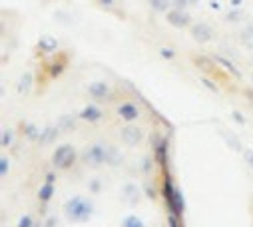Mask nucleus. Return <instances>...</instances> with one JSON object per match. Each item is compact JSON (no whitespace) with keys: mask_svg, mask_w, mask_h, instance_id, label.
<instances>
[{"mask_svg":"<svg viewBox=\"0 0 253 227\" xmlns=\"http://www.w3.org/2000/svg\"><path fill=\"white\" fill-rule=\"evenodd\" d=\"M92 213H94L92 201L82 195H74L64 203V215L74 223H86L92 217Z\"/></svg>","mask_w":253,"mask_h":227,"instance_id":"nucleus-1","label":"nucleus"},{"mask_svg":"<svg viewBox=\"0 0 253 227\" xmlns=\"http://www.w3.org/2000/svg\"><path fill=\"white\" fill-rule=\"evenodd\" d=\"M76 150L72 146H68V143H64V146H60L56 148L54 152V157H52V163H54V168L56 170H68L74 166V161H76Z\"/></svg>","mask_w":253,"mask_h":227,"instance_id":"nucleus-2","label":"nucleus"},{"mask_svg":"<svg viewBox=\"0 0 253 227\" xmlns=\"http://www.w3.org/2000/svg\"><path fill=\"white\" fill-rule=\"evenodd\" d=\"M106 159H108V148L104 143H94L82 156V161L90 168H100L102 163H106Z\"/></svg>","mask_w":253,"mask_h":227,"instance_id":"nucleus-3","label":"nucleus"},{"mask_svg":"<svg viewBox=\"0 0 253 227\" xmlns=\"http://www.w3.org/2000/svg\"><path fill=\"white\" fill-rule=\"evenodd\" d=\"M165 20H167V24L174 26V28H178V30H183V28H187V26H192V16L187 14V10H180V8L167 10Z\"/></svg>","mask_w":253,"mask_h":227,"instance_id":"nucleus-4","label":"nucleus"},{"mask_svg":"<svg viewBox=\"0 0 253 227\" xmlns=\"http://www.w3.org/2000/svg\"><path fill=\"white\" fill-rule=\"evenodd\" d=\"M192 30V38L196 40V42H199V44H207L209 40L214 38V30L209 28V24H205V22H196V24H192L189 26Z\"/></svg>","mask_w":253,"mask_h":227,"instance_id":"nucleus-5","label":"nucleus"},{"mask_svg":"<svg viewBox=\"0 0 253 227\" xmlns=\"http://www.w3.org/2000/svg\"><path fill=\"white\" fill-rule=\"evenodd\" d=\"M120 136H122V141H126L128 146H138V143L144 140V130L138 128V126H124Z\"/></svg>","mask_w":253,"mask_h":227,"instance_id":"nucleus-6","label":"nucleus"},{"mask_svg":"<svg viewBox=\"0 0 253 227\" xmlns=\"http://www.w3.org/2000/svg\"><path fill=\"white\" fill-rule=\"evenodd\" d=\"M116 114L124 120V122H136L138 116H140V110L136 104H132V102H122V104L118 106Z\"/></svg>","mask_w":253,"mask_h":227,"instance_id":"nucleus-7","label":"nucleus"},{"mask_svg":"<svg viewBox=\"0 0 253 227\" xmlns=\"http://www.w3.org/2000/svg\"><path fill=\"white\" fill-rule=\"evenodd\" d=\"M88 94L94 100H106V98H110V86L106 84V82H102V80L92 82V84L88 86Z\"/></svg>","mask_w":253,"mask_h":227,"instance_id":"nucleus-8","label":"nucleus"},{"mask_svg":"<svg viewBox=\"0 0 253 227\" xmlns=\"http://www.w3.org/2000/svg\"><path fill=\"white\" fill-rule=\"evenodd\" d=\"M80 118L86 120V122L96 123V122H100V120L104 118V110H100L98 106H86V108L80 112Z\"/></svg>","mask_w":253,"mask_h":227,"instance_id":"nucleus-9","label":"nucleus"},{"mask_svg":"<svg viewBox=\"0 0 253 227\" xmlns=\"http://www.w3.org/2000/svg\"><path fill=\"white\" fill-rule=\"evenodd\" d=\"M38 48L42 52H54L58 48V42H56V38H52V36H42L40 42H38Z\"/></svg>","mask_w":253,"mask_h":227,"instance_id":"nucleus-10","label":"nucleus"},{"mask_svg":"<svg viewBox=\"0 0 253 227\" xmlns=\"http://www.w3.org/2000/svg\"><path fill=\"white\" fill-rule=\"evenodd\" d=\"M52 195H54V185H52L50 181H46V183L40 188V192H38V199L46 203V201H50Z\"/></svg>","mask_w":253,"mask_h":227,"instance_id":"nucleus-11","label":"nucleus"},{"mask_svg":"<svg viewBox=\"0 0 253 227\" xmlns=\"http://www.w3.org/2000/svg\"><path fill=\"white\" fill-rule=\"evenodd\" d=\"M150 2V6L156 10V12H167V8H170L172 0H147Z\"/></svg>","mask_w":253,"mask_h":227,"instance_id":"nucleus-12","label":"nucleus"},{"mask_svg":"<svg viewBox=\"0 0 253 227\" xmlns=\"http://www.w3.org/2000/svg\"><path fill=\"white\" fill-rule=\"evenodd\" d=\"M122 227H145V225L138 215H128L122 221Z\"/></svg>","mask_w":253,"mask_h":227,"instance_id":"nucleus-13","label":"nucleus"},{"mask_svg":"<svg viewBox=\"0 0 253 227\" xmlns=\"http://www.w3.org/2000/svg\"><path fill=\"white\" fill-rule=\"evenodd\" d=\"M120 161H122V154H118L116 148H108V159H106V163H110V166H118Z\"/></svg>","mask_w":253,"mask_h":227,"instance_id":"nucleus-14","label":"nucleus"},{"mask_svg":"<svg viewBox=\"0 0 253 227\" xmlns=\"http://www.w3.org/2000/svg\"><path fill=\"white\" fill-rule=\"evenodd\" d=\"M30 78H32L30 74H24V76H22V80H20V86H18L20 92H22V90H24V94L30 92Z\"/></svg>","mask_w":253,"mask_h":227,"instance_id":"nucleus-15","label":"nucleus"},{"mask_svg":"<svg viewBox=\"0 0 253 227\" xmlns=\"http://www.w3.org/2000/svg\"><path fill=\"white\" fill-rule=\"evenodd\" d=\"M18 227H34V221H32V217H28V215H24L22 219H20V223H18Z\"/></svg>","mask_w":253,"mask_h":227,"instance_id":"nucleus-16","label":"nucleus"},{"mask_svg":"<svg viewBox=\"0 0 253 227\" xmlns=\"http://www.w3.org/2000/svg\"><path fill=\"white\" fill-rule=\"evenodd\" d=\"M6 170H8V159L2 157L0 159V175H6Z\"/></svg>","mask_w":253,"mask_h":227,"instance_id":"nucleus-17","label":"nucleus"},{"mask_svg":"<svg viewBox=\"0 0 253 227\" xmlns=\"http://www.w3.org/2000/svg\"><path fill=\"white\" fill-rule=\"evenodd\" d=\"M8 143H12V134H10V132H4V134H2V146L6 148Z\"/></svg>","mask_w":253,"mask_h":227,"instance_id":"nucleus-18","label":"nucleus"},{"mask_svg":"<svg viewBox=\"0 0 253 227\" xmlns=\"http://www.w3.org/2000/svg\"><path fill=\"white\" fill-rule=\"evenodd\" d=\"M174 6H176V8H180V10H185V6H187V0H174Z\"/></svg>","mask_w":253,"mask_h":227,"instance_id":"nucleus-19","label":"nucleus"},{"mask_svg":"<svg viewBox=\"0 0 253 227\" xmlns=\"http://www.w3.org/2000/svg\"><path fill=\"white\" fill-rule=\"evenodd\" d=\"M245 159H247L249 166L253 168V150H247V152H245Z\"/></svg>","mask_w":253,"mask_h":227,"instance_id":"nucleus-20","label":"nucleus"},{"mask_svg":"<svg viewBox=\"0 0 253 227\" xmlns=\"http://www.w3.org/2000/svg\"><path fill=\"white\" fill-rule=\"evenodd\" d=\"M170 227H178V215L176 213L170 215Z\"/></svg>","mask_w":253,"mask_h":227,"instance_id":"nucleus-21","label":"nucleus"},{"mask_svg":"<svg viewBox=\"0 0 253 227\" xmlns=\"http://www.w3.org/2000/svg\"><path fill=\"white\" fill-rule=\"evenodd\" d=\"M98 2H100L102 6H106V8H110V6H114V0H98Z\"/></svg>","mask_w":253,"mask_h":227,"instance_id":"nucleus-22","label":"nucleus"},{"mask_svg":"<svg viewBox=\"0 0 253 227\" xmlns=\"http://www.w3.org/2000/svg\"><path fill=\"white\" fill-rule=\"evenodd\" d=\"M245 96H247V100H249V104L253 106V90H247V92H245Z\"/></svg>","mask_w":253,"mask_h":227,"instance_id":"nucleus-23","label":"nucleus"},{"mask_svg":"<svg viewBox=\"0 0 253 227\" xmlns=\"http://www.w3.org/2000/svg\"><path fill=\"white\" fill-rule=\"evenodd\" d=\"M162 54H163L165 58H174V52H172V50H162Z\"/></svg>","mask_w":253,"mask_h":227,"instance_id":"nucleus-24","label":"nucleus"},{"mask_svg":"<svg viewBox=\"0 0 253 227\" xmlns=\"http://www.w3.org/2000/svg\"><path fill=\"white\" fill-rule=\"evenodd\" d=\"M92 192H100V185H98V181H94V183H92Z\"/></svg>","mask_w":253,"mask_h":227,"instance_id":"nucleus-25","label":"nucleus"}]
</instances>
